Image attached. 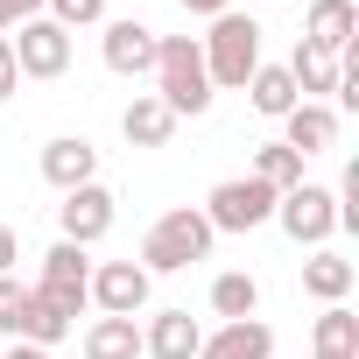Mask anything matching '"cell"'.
<instances>
[{
    "label": "cell",
    "mask_w": 359,
    "mask_h": 359,
    "mask_svg": "<svg viewBox=\"0 0 359 359\" xmlns=\"http://www.w3.org/2000/svg\"><path fill=\"white\" fill-rule=\"evenodd\" d=\"M155 99H162L176 120L212 106V78H205L198 36H155Z\"/></svg>",
    "instance_id": "1"
},
{
    "label": "cell",
    "mask_w": 359,
    "mask_h": 359,
    "mask_svg": "<svg viewBox=\"0 0 359 359\" xmlns=\"http://www.w3.org/2000/svg\"><path fill=\"white\" fill-rule=\"evenodd\" d=\"M212 226H205V212H162L155 226H148V240H141V268L148 275H176V268H191V261H205L212 254Z\"/></svg>",
    "instance_id": "2"
},
{
    "label": "cell",
    "mask_w": 359,
    "mask_h": 359,
    "mask_svg": "<svg viewBox=\"0 0 359 359\" xmlns=\"http://www.w3.org/2000/svg\"><path fill=\"white\" fill-rule=\"evenodd\" d=\"M198 50H205V78L226 85V92H240V85L261 71V29H254L247 15H219Z\"/></svg>",
    "instance_id": "3"
},
{
    "label": "cell",
    "mask_w": 359,
    "mask_h": 359,
    "mask_svg": "<svg viewBox=\"0 0 359 359\" xmlns=\"http://www.w3.org/2000/svg\"><path fill=\"white\" fill-rule=\"evenodd\" d=\"M275 219V191L261 184V176H240V184H219L205 198V226L212 233H254Z\"/></svg>",
    "instance_id": "4"
},
{
    "label": "cell",
    "mask_w": 359,
    "mask_h": 359,
    "mask_svg": "<svg viewBox=\"0 0 359 359\" xmlns=\"http://www.w3.org/2000/svg\"><path fill=\"white\" fill-rule=\"evenodd\" d=\"M275 219H282V233H289L296 247H317V240L338 233V198H331L324 184H296V191L275 198Z\"/></svg>",
    "instance_id": "5"
},
{
    "label": "cell",
    "mask_w": 359,
    "mask_h": 359,
    "mask_svg": "<svg viewBox=\"0 0 359 359\" xmlns=\"http://www.w3.org/2000/svg\"><path fill=\"white\" fill-rule=\"evenodd\" d=\"M8 50H15V71H22V78H64V71H71V36H64L50 15L22 22V36H8Z\"/></svg>",
    "instance_id": "6"
},
{
    "label": "cell",
    "mask_w": 359,
    "mask_h": 359,
    "mask_svg": "<svg viewBox=\"0 0 359 359\" xmlns=\"http://www.w3.org/2000/svg\"><path fill=\"white\" fill-rule=\"evenodd\" d=\"M92 303H99L106 317H134V310L148 303V268H141V261H106V268H92Z\"/></svg>",
    "instance_id": "7"
},
{
    "label": "cell",
    "mask_w": 359,
    "mask_h": 359,
    "mask_svg": "<svg viewBox=\"0 0 359 359\" xmlns=\"http://www.w3.org/2000/svg\"><path fill=\"white\" fill-rule=\"evenodd\" d=\"M106 233H113V191H99V184L64 191V240H71V247H92V240H106Z\"/></svg>",
    "instance_id": "8"
},
{
    "label": "cell",
    "mask_w": 359,
    "mask_h": 359,
    "mask_svg": "<svg viewBox=\"0 0 359 359\" xmlns=\"http://www.w3.org/2000/svg\"><path fill=\"white\" fill-rule=\"evenodd\" d=\"M106 71L148 78V71H155V29H141V22H106Z\"/></svg>",
    "instance_id": "9"
},
{
    "label": "cell",
    "mask_w": 359,
    "mask_h": 359,
    "mask_svg": "<svg viewBox=\"0 0 359 359\" xmlns=\"http://www.w3.org/2000/svg\"><path fill=\"white\" fill-rule=\"evenodd\" d=\"M198 359H275V331L261 324V317H240V324H219L205 345H198Z\"/></svg>",
    "instance_id": "10"
},
{
    "label": "cell",
    "mask_w": 359,
    "mask_h": 359,
    "mask_svg": "<svg viewBox=\"0 0 359 359\" xmlns=\"http://www.w3.org/2000/svg\"><path fill=\"white\" fill-rule=\"evenodd\" d=\"M198 345H205V331H198L191 310H162V317L141 331V352H148V359H198Z\"/></svg>",
    "instance_id": "11"
},
{
    "label": "cell",
    "mask_w": 359,
    "mask_h": 359,
    "mask_svg": "<svg viewBox=\"0 0 359 359\" xmlns=\"http://www.w3.org/2000/svg\"><path fill=\"white\" fill-rule=\"evenodd\" d=\"M92 169H99V148L85 141V134H57L50 148H43V176L57 191H78V184H92Z\"/></svg>",
    "instance_id": "12"
},
{
    "label": "cell",
    "mask_w": 359,
    "mask_h": 359,
    "mask_svg": "<svg viewBox=\"0 0 359 359\" xmlns=\"http://www.w3.org/2000/svg\"><path fill=\"white\" fill-rule=\"evenodd\" d=\"M282 127H289V141H282V148H296L303 162H310V155H324V148L338 141V113H331V106H317V99H303L296 113H282Z\"/></svg>",
    "instance_id": "13"
},
{
    "label": "cell",
    "mask_w": 359,
    "mask_h": 359,
    "mask_svg": "<svg viewBox=\"0 0 359 359\" xmlns=\"http://www.w3.org/2000/svg\"><path fill=\"white\" fill-rule=\"evenodd\" d=\"M352 36H359V15H352V0H317L310 8V50H324V57H345L352 50Z\"/></svg>",
    "instance_id": "14"
},
{
    "label": "cell",
    "mask_w": 359,
    "mask_h": 359,
    "mask_svg": "<svg viewBox=\"0 0 359 359\" xmlns=\"http://www.w3.org/2000/svg\"><path fill=\"white\" fill-rule=\"evenodd\" d=\"M120 134H127L134 148H162V141L176 134V113H169V106H162L155 92H141V99H134V106L120 113Z\"/></svg>",
    "instance_id": "15"
},
{
    "label": "cell",
    "mask_w": 359,
    "mask_h": 359,
    "mask_svg": "<svg viewBox=\"0 0 359 359\" xmlns=\"http://www.w3.org/2000/svg\"><path fill=\"white\" fill-rule=\"evenodd\" d=\"M289 78H296V99H317V92H338V57H324V50H310V43H296V57L282 64Z\"/></svg>",
    "instance_id": "16"
},
{
    "label": "cell",
    "mask_w": 359,
    "mask_h": 359,
    "mask_svg": "<svg viewBox=\"0 0 359 359\" xmlns=\"http://www.w3.org/2000/svg\"><path fill=\"white\" fill-rule=\"evenodd\" d=\"M247 92H254V113H268V120H282V113L303 106V99H296V78H289L282 64H261V71L247 78Z\"/></svg>",
    "instance_id": "17"
},
{
    "label": "cell",
    "mask_w": 359,
    "mask_h": 359,
    "mask_svg": "<svg viewBox=\"0 0 359 359\" xmlns=\"http://www.w3.org/2000/svg\"><path fill=\"white\" fill-rule=\"evenodd\" d=\"M43 289H71V296H92V268H85V247L57 240L43 254Z\"/></svg>",
    "instance_id": "18"
},
{
    "label": "cell",
    "mask_w": 359,
    "mask_h": 359,
    "mask_svg": "<svg viewBox=\"0 0 359 359\" xmlns=\"http://www.w3.org/2000/svg\"><path fill=\"white\" fill-rule=\"evenodd\" d=\"M85 359H141L134 317H99V324L85 331Z\"/></svg>",
    "instance_id": "19"
},
{
    "label": "cell",
    "mask_w": 359,
    "mask_h": 359,
    "mask_svg": "<svg viewBox=\"0 0 359 359\" xmlns=\"http://www.w3.org/2000/svg\"><path fill=\"white\" fill-rule=\"evenodd\" d=\"M303 289H310L317 303H345V296H352V261H338V254L303 261Z\"/></svg>",
    "instance_id": "20"
},
{
    "label": "cell",
    "mask_w": 359,
    "mask_h": 359,
    "mask_svg": "<svg viewBox=\"0 0 359 359\" xmlns=\"http://www.w3.org/2000/svg\"><path fill=\"white\" fill-rule=\"evenodd\" d=\"M212 310H219L226 324L254 317V310H261V282H254V275H219V282H212Z\"/></svg>",
    "instance_id": "21"
},
{
    "label": "cell",
    "mask_w": 359,
    "mask_h": 359,
    "mask_svg": "<svg viewBox=\"0 0 359 359\" xmlns=\"http://www.w3.org/2000/svg\"><path fill=\"white\" fill-rule=\"evenodd\" d=\"M254 176H261V184L282 198V191H296V184H303V155L275 141V148H261V155H254Z\"/></svg>",
    "instance_id": "22"
},
{
    "label": "cell",
    "mask_w": 359,
    "mask_h": 359,
    "mask_svg": "<svg viewBox=\"0 0 359 359\" xmlns=\"http://www.w3.org/2000/svg\"><path fill=\"white\" fill-rule=\"evenodd\" d=\"M22 338H29V345H43V352H50V345H57V338H71V317H57V310H50V303H43V296H36V289H29V317H22Z\"/></svg>",
    "instance_id": "23"
},
{
    "label": "cell",
    "mask_w": 359,
    "mask_h": 359,
    "mask_svg": "<svg viewBox=\"0 0 359 359\" xmlns=\"http://www.w3.org/2000/svg\"><path fill=\"white\" fill-rule=\"evenodd\" d=\"M317 352H359V317H352L345 303H331V310L317 317Z\"/></svg>",
    "instance_id": "24"
},
{
    "label": "cell",
    "mask_w": 359,
    "mask_h": 359,
    "mask_svg": "<svg viewBox=\"0 0 359 359\" xmlns=\"http://www.w3.org/2000/svg\"><path fill=\"white\" fill-rule=\"evenodd\" d=\"M22 317H29V289H22L15 275H0V331L22 338Z\"/></svg>",
    "instance_id": "25"
},
{
    "label": "cell",
    "mask_w": 359,
    "mask_h": 359,
    "mask_svg": "<svg viewBox=\"0 0 359 359\" xmlns=\"http://www.w3.org/2000/svg\"><path fill=\"white\" fill-rule=\"evenodd\" d=\"M106 15V0H50V22L71 36V29H85V22H99Z\"/></svg>",
    "instance_id": "26"
},
{
    "label": "cell",
    "mask_w": 359,
    "mask_h": 359,
    "mask_svg": "<svg viewBox=\"0 0 359 359\" xmlns=\"http://www.w3.org/2000/svg\"><path fill=\"white\" fill-rule=\"evenodd\" d=\"M36 296H43L57 317H71V324H78V310H85V296H71V289H43V282H36Z\"/></svg>",
    "instance_id": "27"
},
{
    "label": "cell",
    "mask_w": 359,
    "mask_h": 359,
    "mask_svg": "<svg viewBox=\"0 0 359 359\" xmlns=\"http://www.w3.org/2000/svg\"><path fill=\"white\" fill-rule=\"evenodd\" d=\"M22 85V71H15V50H8V36H0V99H8Z\"/></svg>",
    "instance_id": "28"
},
{
    "label": "cell",
    "mask_w": 359,
    "mask_h": 359,
    "mask_svg": "<svg viewBox=\"0 0 359 359\" xmlns=\"http://www.w3.org/2000/svg\"><path fill=\"white\" fill-rule=\"evenodd\" d=\"M15 261H22V240H15V226H0V275H8Z\"/></svg>",
    "instance_id": "29"
},
{
    "label": "cell",
    "mask_w": 359,
    "mask_h": 359,
    "mask_svg": "<svg viewBox=\"0 0 359 359\" xmlns=\"http://www.w3.org/2000/svg\"><path fill=\"white\" fill-rule=\"evenodd\" d=\"M184 8H191V15H212V22H219V15H233V0H184Z\"/></svg>",
    "instance_id": "30"
},
{
    "label": "cell",
    "mask_w": 359,
    "mask_h": 359,
    "mask_svg": "<svg viewBox=\"0 0 359 359\" xmlns=\"http://www.w3.org/2000/svg\"><path fill=\"white\" fill-rule=\"evenodd\" d=\"M8 359H50V352H43V345H29V338H15V345H8Z\"/></svg>",
    "instance_id": "31"
},
{
    "label": "cell",
    "mask_w": 359,
    "mask_h": 359,
    "mask_svg": "<svg viewBox=\"0 0 359 359\" xmlns=\"http://www.w3.org/2000/svg\"><path fill=\"white\" fill-rule=\"evenodd\" d=\"M8 8H15V22H36V8H43V0H8Z\"/></svg>",
    "instance_id": "32"
},
{
    "label": "cell",
    "mask_w": 359,
    "mask_h": 359,
    "mask_svg": "<svg viewBox=\"0 0 359 359\" xmlns=\"http://www.w3.org/2000/svg\"><path fill=\"white\" fill-rule=\"evenodd\" d=\"M15 29V8H8V0H0V36H8Z\"/></svg>",
    "instance_id": "33"
},
{
    "label": "cell",
    "mask_w": 359,
    "mask_h": 359,
    "mask_svg": "<svg viewBox=\"0 0 359 359\" xmlns=\"http://www.w3.org/2000/svg\"><path fill=\"white\" fill-rule=\"evenodd\" d=\"M317 359H352V352H317Z\"/></svg>",
    "instance_id": "34"
}]
</instances>
